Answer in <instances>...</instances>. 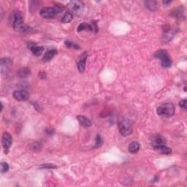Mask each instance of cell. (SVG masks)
<instances>
[{
  "mask_svg": "<svg viewBox=\"0 0 187 187\" xmlns=\"http://www.w3.org/2000/svg\"><path fill=\"white\" fill-rule=\"evenodd\" d=\"M175 110L176 108L174 104L170 102H168V103L162 104L157 108V114L162 117L169 118L174 115Z\"/></svg>",
  "mask_w": 187,
  "mask_h": 187,
  "instance_id": "6da1fadb",
  "label": "cell"
},
{
  "mask_svg": "<svg viewBox=\"0 0 187 187\" xmlns=\"http://www.w3.org/2000/svg\"><path fill=\"white\" fill-rule=\"evenodd\" d=\"M155 57L157 58L162 62V67L164 68H168L170 67L172 65V61L170 59V56L168 53V51L166 50L161 49L159 50L155 53Z\"/></svg>",
  "mask_w": 187,
  "mask_h": 187,
  "instance_id": "7a4b0ae2",
  "label": "cell"
},
{
  "mask_svg": "<svg viewBox=\"0 0 187 187\" xmlns=\"http://www.w3.org/2000/svg\"><path fill=\"white\" fill-rule=\"evenodd\" d=\"M118 128H119L120 133L124 137L130 135L132 132V125L131 121L126 118L120 121L119 123H118Z\"/></svg>",
  "mask_w": 187,
  "mask_h": 187,
  "instance_id": "3957f363",
  "label": "cell"
},
{
  "mask_svg": "<svg viewBox=\"0 0 187 187\" xmlns=\"http://www.w3.org/2000/svg\"><path fill=\"white\" fill-rule=\"evenodd\" d=\"M62 10L59 9V7H43L40 10V15L43 18V19H51L55 18L56 15H58V13H60Z\"/></svg>",
  "mask_w": 187,
  "mask_h": 187,
  "instance_id": "277c9868",
  "label": "cell"
},
{
  "mask_svg": "<svg viewBox=\"0 0 187 187\" xmlns=\"http://www.w3.org/2000/svg\"><path fill=\"white\" fill-rule=\"evenodd\" d=\"M68 8L70 10V13L75 15H80L83 11V3L80 1H71L68 4Z\"/></svg>",
  "mask_w": 187,
  "mask_h": 187,
  "instance_id": "5b68a950",
  "label": "cell"
},
{
  "mask_svg": "<svg viewBox=\"0 0 187 187\" xmlns=\"http://www.w3.org/2000/svg\"><path fill=\"white\" fill-rule=\"evenodd\" d=\"M13 27L15 30H19V31L24 29L23 16L19 12H16L14 13Z\"/></svg>",
  "mask_w": 187,
  "mask_h": 187,
  "instance_id": "8992f818",
  "label": "cell"
},
{
  "mask_svg": "<svg viewBox=\"0 0 187 187\" xmlns=\"http://www.w3.org/2000/svg\"><path fill=\"white\" fill-rule=\"evenodd\" d=\"M12 142H13V138L9 132H4L2 134V144L3 148L5 150L9 149L10 147L11 146Z\"/></svg>",
  "mask_w": 187,
  "mask_h": 187,
  "instance_id": "52a82bcc",
  "label": "cell"
},
{
  "mask_svg": "<svg viewBox=\"0 0 187 187\" xmlns=\"http://www.w3.org/2000/svg\"><path fill=\"white\" fill-rule=\"evenodd\" d=\"M87 57H88L87 52H84V53L80 56V58L78 59V62H77V65H78V70H79L80 72H82V73L85 71L86 63V59H87Z\"/></svg>",
  "mask_w": 187,
  "mask_h": 187,
  "instance_id": "ba28073f",
  "label": "cell"
},
{
  "mask_svg": "<svg viewBox=\"0 0 187 187\" xmlns=\"http://www.w3.org/2000/svg\"><path fill=\"white\" fill-rule=\"evenodd\" d=\"M13 97L18 101H26L29 98V94L25 90H18L13 92Z\"/></svg>",
  "mask_w": 187,
  "mask_h": 187,
  "instance_id": "9c48e42d",
  "label": "cell"
},
{
  "mask_svg": "<svg viewBox=\"0 0 187 187\" xmlns=\"http://www.w3.org/2000/svg\"><path fill=\"white\" fill-rule=\"evenodd\" d=\"M13 63L12 60L10 58H2L1 59V62H0V65H1V72L2 74L4 75H7V72L9 70V67Z\"/></svg>",
  "mask_w": 187,
  "mask_h": 187,
  "instance_id": "30bf717a",
  "label": "cell"
},
{
  "mask_svg": "<svg viewBox=\"0 0 187 187\" xmlns=\"http://www.w3.org/2000/svg\"><path fill=\"white\" fill-rule=\"evenodd\" d=\"M29 48H30V50H31L34 55L37 56L41 55L42 53H43L44 51V48L43 46H38L35 43H29Z\"/></svg>",
  "mask_w": 187,
  "mask_h": 187,
  "instance_id": "8fae6325",
  "label": "cell"
},
{
  "mask_svg": "<svg viewBox=\"0 0 187 187\" xmlns=\"http://www.w3.org/2000/svg\"><path fill=\"white\" fill-rule=\"evenodd\" d=\"M94 29H97V27L95 24H89L87 23H81L78 26V32H81L86 30V31H94Z\"/></svg>",
  "mask_w": 187,
  "mask_h": 187,
  "instance_id": "7c38bea8",
  "label": "cell"
},
{
  "mask_svg": "<svg viewBox=\"0 0 187 187\" xmlns=\"http://www.w3.org/2000/svg\"><path fill=\"white\" fill-rule=\"evenodd\" d=\"M154 150L156 151H157L158 153L162 154H170L172 153V149L166 146V145H161V146H157L154 147Z\"/></svg>",
  "mask_w": 187,
  "mask_h": 187,
  "instance_id": "4fadbf2b",
  "label": "cell"
},
{
  "mask_svg": "<svg viewBox=\"0 0 187 187\" xmlns=\"http://www.w3.org/2000/svg\"><path fill=\"white\" fill-rule=\"evenodd\" d=\"M166 143L165 140L163 137H162L159 134H157L153 138L152 140V146L153 147H155L157 146H161V145H164Z\"/></svg>",
  "mask_w": 187,
  "mask_h": 187,
  "instance_id": "5bb4252c",
  "label": "cell"
},
{
  "mask_svg": "<svg viewBox=\"0 0 187 187\" xmlns=\"http://www.w3.org/2000/svg\"><path fill=\"white\" fill-rule=\"evenodd\" d=\"M77 119L78 120V121L80 122V124H81L82 126H85V127H89L92 124L91 121L88 119V118H86L85 116H78Z\"/></svg>",
  "mask_w": 187,
  "mask_h": 187,
  "instance_id": "9a60e30c",
  "label": "cell"
},
{
  "mask_svg": "<svg viewBox=\"0 0 187 187\" xmlns=\"http://www.w3.org/2000/svg\"><path fill=\"white\" fill-rule=\"evenodd\" d=\"M56 54H57V51L55 49H51L48 51L46 53H45V55L43 56V61L45 62H49L53 59V58L55 56Z\"/></svg>",
  "mask_w": 187,
  "mask_h": 187,
  "instance_id": "2e32d148",
  "label": "cell"
},
{
  "mask_svg": "<svg viewBox=\"0 0 187 187\" xmlns=\"http://www.w3.org/2000/svg\"><path fill=\"white\" fill-rule=\"evenodd\" d=\"M140 145L138 142H132L129 146V151L131 154H136L139 151Z\"/></svg>",
  "mask_w": 187,
  "mask_h": 187,
  "instance_id": "e0dca14e",
  "label": "cell"
},
{
  "mask_svg": "<svg viewBox=\"0 0 187 187\" xmlns=\"http://www.w3.org/2000/svg\"><path fill=\"white\" fill-rule=\"evenodd\" d=\"M145 5L151 11H155L157 9V4L156 1L154 0H150V1L144 2Z\"/></svg>",
  "mask_w": 187,
  "mask_h": 187,
  "instance_id": "ac0fdd59",
  "label": "cell"
},
{
  "mask_svg": "<svg viewBox=\"0 0 187 187\" xmlns=\"http://www.w3.org/2000/svg\"><path fill=\"white\" fill-rule=\"evenodd\" d=\"M72 19H73V14L70 13V12H67L62 18V22L64 23H70V21H72Z\"/></svg>",
  "mask_w": 187,
  "mask_h": 187,
  "instance_id": "d6986e66",
  "label": "cell"
},
{
  "mask_svg": "<svg viewBox=\"0 0 187 187\" xmlns=\"http://www.w3.org/2000/svg\"><path fill=\"white\" fill-rule=\"evenodd\" d=\"M19 74L21 77L26 78V77H27V76L29 75L30 70L28 69L27 67H23L19 70Z\"/></svg>",
  "mask_w": 187,
  "mask_h": 187,
  "instance_id": "ffe728a7",
  "label": "cell"
},
{
  "mask_svg": "<svg viewBox=\"0 0 187 187\" xmlns=\"http://www.w3.org/2000/svg\"><path fill=\"white\" fill-rule=\"evenodd\" d=\"M65 45L67 48H72L74 49H79L80 47L79 45H78L77 44L74 43L72 41H70V40H66L65 41Z\"/></svg>",
  "mask_w": 187,
  "mask_h": 187,
  "instance_id": "44dd1931",
  "label": "cell"
},
{
  "mask_svg": "<svg viewBox=\"0 0 187 187\" xmlns=\"http://www.w3.org/2000/svg\"><path fill=\"white\" fill-rule=\"evenodd\" d=\"M183 13H184V12L181 11V8H178V9H177L176 12H175V17H176V19L181 20V18L184 17Z\"/></svg>",
  "mask_w": 187,
  "mask_h": 187,
  "instance_id": "7402d4cb",
  "label": "cell"
},
{
  "mask_svg": "<svg viewBox=\"0 0 187 187\" xmlns=\"http://www.w3.org/2000/svg\"><path fill=\"white\" fill-rule=\"evenodd\" d=\"M9 170V165L7 162H2L1 163V172H6Z\"/></svg>",
  "mask_w": 187,
  "mask_h": 187,
  "instance_id": "603a6c76",
  "label": "cell"
},
{
  "mask_svg": "<svg viewBox=\"0 0 187 187\" xmlns=\"http://www.w3.org/2000/svg\"><path fill=\"white\" fill-rule=\"evenodd\" d=\"M57 167L56 165H53L52 164H44L43 165L40 166V168L43 169H53V168H56Z\"/></svg>",
  "mask_w": 187,
  "mask_h": 187,
  "instance_id": "cb8c5ba5",
  "label": "cell"
},
{
  "mask_svg": "<svg viewBox=\"0 0 187 187\" xmlns=\"http://www.w3.org/2000/svg\"><path fill=\"white\" fill-rule=\"evenodd\" d=\"M101 144H102L101 137L100 135H97L96 138V147H99V146H101Z\"/></svg>",
  "mask_w": 187,
  "mask_h": 187,
  "instance_id": "d4e9b609",
  "label": "cell"
},
{
  "mask_svg": "<svg viewBox=\"0 0 187 187\" xmlns=\"http://www.w3.org/2000/svg\"><path fill=\"white\" fill-rule=\"evenodd\" d=\"M179 105L181 107L186 109V100H183L179 102Z\"/></svg>",
  "mask_w": 187,
  "mask_h": 187,
  "instance_id": "484cf974",
  "label": "cell"
},
{
  "mask_svg": "<svg viewBox=\"0 0 187 187\" xmlns=\"http://www.w3.org/2000/svg\"><path fill=\"white\" fill-rule=\"evenodd\" d=\"M164 4H168V3H170V1H168V2H163Z\"/></svg>",
  "mask_w": 187,
  "mask_h": 187,
  "instance_id": "4316f807",
  "label": "cell"
}]
</instances>
